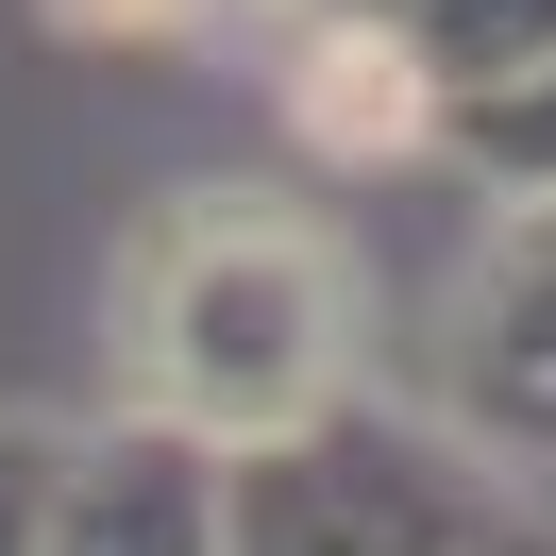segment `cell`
Instances as JSON below:
<instances>
[{
    "label": "cell",
    "mask_w": 556,
    "mask_h": 556,
    "mask_svg": "<svg viewBox=\"0 0 556 556\" xmlns=\"http://www.w3.org/2000/svg\"><path fill=\"white\" fill-rule=\"evenodd\" d=\"M354 253L320 237L304 203H253V186H186L136 253H118V388L136 421L237 455V439H287V421L354 405Z\"/></svg>",
    "instance_id": "6da1fadb"
},
{
    "label": "cell",
    "mask_w": 556,
    "mask_h": 556,
    "mask_svg": "<svg viewBox=\"0 0 556 556\" xmlns=\"http://www.w3.org/2000/svg\"><path fill=\"white\" fill-rule=\"evenodd\" d=\"M455 522L472 472L439 439H388V405H320L219 455V556H439Z\"/></svg>",
    "instance_id": "7a4b0ae2"
},
{
    "label": "cell",
    "mask_w": 556,
    "mask_h": 556,
    "mask_svg": "<svg viewBox=\"0 0 556 556\" xmlns=\"http://www.w3.org/2000/svg\"><path fill=\"white\" fill-rule=\"evenodd\" d=\"M439 405L472 455L556 472V186H522V219L455 270L439 304Z\"/></svg>",
    "instance_id": "3957f363"
},
{
    "label": "cell",
    "mask_w": 556,
    "mask_h": 556,
    "mask_svg": "<svg viewBox=\"0 0 556 556\" xmlns=\"http://www.w3.org/2000/svg\"><path fill=\"white\" fill-rule=\"evenodd\" d=\"M270 118L320 169H405V152L455 136V85L421 68V35L388 0H287L270 17Z\"/></svg>",
    "instance_id": "277c9868"
},
{
    "label": "cell",
    "mask_w": 556,
    "mask_h": 556,
    "mask_svg": "<svg viewBox=\"0 0 556 556\" xmlns=\"http://www.w3.org/2000/svg\"><path fill=\"white\" fill-rule=\"evenodd\" d=\"M35 556H219V455L169 439V421H118V439L51 455Z\"/></svg>",
    "instance_id": "5b68a950"
},
{
    "label": "cell",
    "mask_w": 556,
    "mask_h": 556,
    "mask_svg": "<svg viewBox=\"0 0 556 556\" xmlns=\"http://www.w3.org/2000/svg\"><path fill=\"white\" fill-rule=\"evenodd\" d=\"M455 136H472L506 186H556V51H522L506 85H472V102H455Z\"/></svg>",
    "instance_id": "8992f818"
},
{
    "label": "cell",
    "mask_w": 556,
    "mask_h": 556,
    "mask_svg": "<svg viewBox=\"0 0 556 556\" xmlns=\"http://www.w3.org/2000/svg\"><path fill=\"white\" fill-rule=\"evenodd\" d=\"M51 35L68 51H186V35H219V17H253V35H270L287 0H35Z\"/></svg>",
    "instance_id": "52a82bcc"
},
{
    "label": "cell",
    "mask_w": 556,
    "mask_h": 556,
    "mask_svg": "<svg viewBox=\"0 0 556 556\" xmlns=\"http://www.w3.org/2000/svg\"><path fill=\"white\" fill-rule=\"evenodd\" d=\"M51 455H68V439H17V421H0V556H35V506H51Z\"/></svg>",
    "instance_id": "ba28073f"
},
{
    "label": "cell",
    "mask_w": 556,
    "mask_h": 556,
    "mask_svg": "<svg viewBox=\"0 0 556 556\" xmlns=\"http://www.w3.org/2000/svg\"><path fill=\"white\" fill-rule=\"evenodd\" d=\"M439 556H556V522H489V506H472V522H455Z\"/></svg>",
    "instance_id": "9c48e42d"
}]
</instances>
